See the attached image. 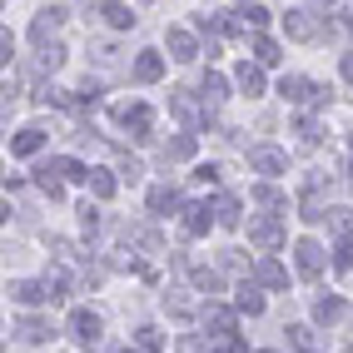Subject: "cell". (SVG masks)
Returning a JSON list of instances; mask_svg holds the SVG:
<instances>
[{
  "label": "cell",
  "instance_id": "cell-1",
  "mask_svg": "<svg viewBox=\"0 0 353 353\" xmlns=\"http://www.w3.org/2000/svg\"><path fill=\"white\" fill-rule=\"evenodd\" d=\"M279 95H284L289 105H303V110H314V105H328V90H323V85H314V80H303V75H284Z\"/></svg>",
  "mask_w": 353,
  "mask_h": 353
},
{
  "label": "cell",
  "instance_id": "cell-2",
  "mask_svg": "<svg viewBox=\"0 0 353 353\" xmlns=\"http://www.w3.org/2000/svg\"><path fill=\"white\" fill-rule=\"evenodd\" d=\"M249 170H254V174H284V170H289V154L274 150V145H254V150H249Z\"/></svg>",
  "mask_w": 353,
  "mask_h": 353
},
{
  "label": "cell",
  "instance_id": "cell-3",
  "mask_svg": "<svg viewBox=\"0 0 353 353\" xmlns=\"http://www.w3.org/2000/svg\"><path fill=\"white\" fill-rule=\"evenodd\" d=\"M10 299L20 303V309H35V303H55L50 284H30V279H15V284H10Z\"/></svg>",
  "mask_w": 353,
  "mask_h": 353
},
{
  "label": "cell",
  "instance_id": "cell-4",
  "mask_svg": "<svg viewBox=\"0 0 353 353\" xmlns=\"http://www.w3.org/2000/svg\"><path fill=\"white\" fill-rule=\"evenodd\" d=\"M294 264H299L303 279H319V274H323V249H319L314 239H299V244H294Z\"/></svg>",
  "mask_w": 353,
  "mask_h": 353
},
{
  "label": "cell",
  "instance_id": "cell-5",
  "mask_svg": "<svg viewBox=\"0 0 353 353\" xmlns=\"http://www.w3.org/2000/svg\"><path fill=\"white\" fill-rule=\"evenodd\" d=\"M10 334H15L20 343H50V339H55V328L45 323V319H30V314H26V319H15V323H10Z\"/></svg>",
  "mask_w": 353,
  "mask_h": 353
},
{
  "label": "cell",
  "instance_id": "cell-6",
  "mask_svg": "<svg viewBox=\"0 0 353 353\" xmlns=\"http://www.w3.org/2000/svg\"><path fill=\"white\" fill-rule=\"evenodd\" d=\"M100 328H105L100 314H90V309H75V314H70V334H75L85 348H90V343H100Z\"/></svg>",
  "mask_w": 353,
  "mask_h": 353
},
{
  "label": "cell",
  "instance_id": "cell-7",
  "mask_svg": "<svg viewBox=\"0 0 353 353\" xmlns=\"http://www.w3.org/2000/svg\"><path fill=\"white\" fill-rule=\"evenodd\" d=\"M249 244L279 249V244H284V224H279V219H254V224H249Z\"/></svg>",
  "mask_w": 353,
  "mask_h": 353
},
{
  "label": "cell",
  "instance_id": "cell-8",
  "mask_svg": "<svg viewBox=\"0 0 353 353\" xmlns=\"http://www.w3.org/2000/svg\"><path fill=\"white\" fill-rule=\"evenodd\" d=\"M120 120H125V130H130L134 139H150V125H154L150 105H120Z\"/></svg>",
  "mask_w": 353,
  "mask_h": 353
},
{
  "label": "cell",
  "instance_id": "cell-9",
  "mask_svg": "<svg viewBox=\"0 0 353 353\" xmlns=\"http://www.w3.org/2000/svg\"><path fill=\"white\" fill-rule=\"evenodd\" d=\"M234 85H239L249 100H254V95H264V65H259V60L249 65V60H244L239 70H234Z\"/></svg>",
  "mask_w": 353,
  "mask_h": 353
},
{
  "label": "cell",
  "instance_id": "cell-10",
  "mask_svg": "<svg viewBox=\"0 0 353 353\" xmlns=\"http://www.w3.org/2000/svg\"><path fill=\"white\" fill-rule=\"evenodd\" d=\"M234 309H239V314H249V319H259V314H264V294H259V289L249 284V279H244V284L234 289Z\"/></svg>",
  "mask_w": 353,
  "mask_h": 353
},
{
  "label": "cell",
  "instance_id": "cell-11",
  "mask_svg": "<svg viewBox=\"0 0 353 353\" xmlns=\"http://www.w3.org/2000/svg\"><path fill=\"white\" fill-rule=\"evenodd\" d=\"M209 224H219V219L209 214L204 204H190V209H184V234H190V239H199V234H209Z\"/></svg>",
  "mask_w": 353,
  "mask_h": 353
},
{
  "label": "cell",
  "instance_id": "cell-12",
  "mask_svg": "<svg viewBox=\"0 0 353 353\" xmlns=\"http://www.w3.org/2000/svg\"><path fill=\"white\" fill-rule=\"evenodd\" d=\"M159 75H164V60H159L154 50H139V60H134V80H139V85H154Z\"/></svg>",
  "mask_w": 353,
  "mask_h": 353
},
{
  "label": "cell",
  "instance_id": "cell-13",
  "mask_svg": "<svg viewBox=\"0 0 353 353\" xmlns=\"http://www.w3.org/2000/svg\"><path fill=\"white\" fill-rule=\"evenodd\" d=\"M40 145H45V130H35V125H30V130H20V134L10 139V154H15V159H30Z\"/></svg>",
  "mask_w": 353,
  "mask_h": 353
},
{
  "label": "cell",
  "instance_id": "cell-14",
  "mask_svg": "<svg viewBox=\"0 0 353 353\" xmlns=\"http://www.w3.org/2000/svg\"><path fill=\"white\" fill-rule=\"evenodd\" d=\"M204 328H214L209 339H229V334H234V314L219 309V303H209V309H204Z\"/></svg>",
  "mask_w": 353,
  "mask_h": 353
},
{
  "label": "cell",
  "instance_id": "cell-15",
  "mask_svg": "<svg viewBox=\"0 0 353 353\" xmlns=\"http://www.w3.org/2000/svg\"><path fill=\"white\" fill-rule=\"evenodd\" d=\"M254 274H259V284H269V289H289V274H284V264H274V259H259Z\"/></svg>",
  "mask_w": 353,
  "mask_h": 353
},
{
  "label": "cell",
  "instance_id": "cell-16",
  "mask_svg": "<svg viewBox=\"0 0 353 353\" xmlns=\"http://www.w3.org/2000/svg\"><path fill=\"white\" fill-rule=\"evenodd\" d=\"M284 30H289L294 40H314V35H319V26L309 20V10H289V15H284Z\"/></svg>",
  "mask_w": 353,
  "mask_h": 353
},
{
  "label": "cell",
  "instance_id": "cell-17",
  "mask_svg": "<svg viewBox=\"0 0 353 353\" xmlns=\"http://www.w3.org/2000/svg\"><path fill=\"white\" fill-rule=\"evenodd\" d=\"M170 55L190 65V60L199 55V45H194V35H190V30H170Z\"/></svg>",
  "mask_w": 353,
  "mask_h": 353
},
{
  "label": "cell",
  "instance_id": "cell-18",
  "mask_svg": "<svg viewBox=\"0 0 353 353\" xmlns=\"http://www.w3.org/2000/svg\"><path fill=\"white\" fill-rule=\"evenodd\" d=\"M224 100H229V80H224V75H214V70H209V75H204V105L214 110V105H224Z\"/></svg>",
  "mask_w": 353,
  "mask_h": 353
},
{
  "label": "cell",
  "instance_id": "cell-19",
  "mask_svg": "<svg viewBox=\"0 0 353 353\" xmlns=\"http://www.w3.org/2000/svg\"><path fill=\"white\" fill-rule=\"evenodd\" d=\"M174 204H179L174 184H154V190H150V214H164V209H174Z\"/></svg>",
  "mask_w": 353,
  "mask_h": 353
},
{
  "label": "cell",
  "instance_id": "cell-20",
  "mask_svg": "<svg viewBox=\"0 0 353 353\" xmlns=\"http://www.w3.org/2000/svg\"><path fill=\"white\" fill-rule=\"evenodd\" d=\"M314 319H319V323H339V319H343V299H334V294L314 299Z\"/></svg>",
  "mask_w": 353,
  "mask_h": 353
},
{
  "label": "cell",
  "instance_id": "cell-21",
  "mask_svg": "<svg viewBox=\"0 0 353 353\" xmlns=\"http://www.w3.org/2000/svg\"><path fill=\"white\" fill-rule=\"evenodd\" d=\"M289 343H294L299 353H319V348H323V343H319V334H314L309 323H294V328H289Z\"/></svg>",
  "mask_w": 353,
  "mask_h": 353
},
{
  "label": "cell",
  "instance_id": "cell-22",
  "mask_svg": "<svg viewBox=\"0 0 353 353\" xmlns=\"http://www.w3.org/2000/svg\"><path fill=\"white\" fill-rule=\"evenodd\" d=\"M60 20H65V10H60V6H50V10H40V15H35V26H30V35H35V40H45L50 30H60Z\"/></svg>",
  "mask_w": 353,
  "mask_h": 353
},
{
  "label": "cell",
  "instance_id": "cell-23",
  "mask_svg": "<svg viewBox=\"0 0 353 353\" xmlns=\"http://www.w3.org/2000/svg\"><path fill=\"white\" fill-rule=\"evenodd\" d=\"M214 219H219L224 229H234V224H239V199H234V194H219V199H214Z\"/></svg>",
  "mask_w": 353,
  "mask_h": 353
},
{
  "label": "cell",
  "instance_id": "cell-24",
  "mask_svg": "<svg viewBox=\"0 0 353 353\" xmlns=\"http://www.w3.org/2000/svg\"><path fill=\"white\" fill-rule=\"evenodd\" d=\"M114 184H120V179H114L110 170H90V194H95V199H110Z\"/></svg>",
  "mask_w": 353,
  "mask_h": 353
},
{
  "label": "cell",
  "instance_id": "cell-25",
  "mask_svg": "<svg viewBox=\"0 0 353 353\" xmlns=\"http://www.w3.org/2000/svg\"><path fill=\"white\" fill-rule=\"evenodd\" d=\"M254 60H259V65H279L284 55H279V45H274L269 35H254Z\"/></svg>",
  "mask_w": 353,
  "mask_h": 353
},
{
  "label": "cell",
  "instance_id": "cell-26",
  "mask_svg": "<svg viewBox=\"0 0 353 353\" xmlns=\"http://www.w3.org/2000/svg\"><path fill=\"white\" fill-rule=\"evenodd\" d=\"M194 289H199V294H209V299H214V294H224V279H219L214 269H194Z\"/></svg>",
  "mask_w": 353,
  "mask_h": 353
},
{
  "label": "cell",
  "instance_id": "cell-27",
  "mask_svg": "<svg viewBox=\"0 0 353 353\" xmlns=\"http://www.w3.org/2000/svg\"><path fill=\"white\" fill-rule=\"evenodd\" d=\"M254 204H264V209H289V199L274 190V184H254Z\"/></svg>",
  "mask_w": 353,
  "mask_h": 353
},
{
  "label": "cell",
  "instance_id": "cell-28",
  "mask_svg": "<svg viewBox=\"0 0 353 353\" xmlns=\"http://www.w3.org/2000/svg\"><path fill=\"white\" fill-rule=\"evenodd\" d=\"M323 224H334L343 239H353V209H323Z\"/></svg>",
  "mask_w": 353,
  "mask_h": 353
},
{
  "label": "cell",
  "instance_id": "cell-29",
  "mask_svg": "<svg viewBox=\"0 0 353 353\" xmlns=\"http://www.w3.org/2000/svg\"><path fill=\"white\" fill-rule=\"evenodd\" d=\"M134 339H139V348H145V353H159V348H164V334H159L154 323H139Z\"/></svg>",
  "mask_w": 353,
  "mask_h": 353
},
{
  "label": "cell",
  "instance_id": "cell-30",
  "mask_svg": "<svg viewBox=\"0 0 353 353\" xmlns=\"http://www.w3.org/2000/svg\"><path fill=\"white\" fill-rule=\"evenodd\" d=\"M190 154H194V134H174L164 145V159H190Z\"/></svg>",
  "mask_w": 353,
  "mask_h": 353
},
{
  "label": "cell",
  "instance_id": "cell-31",
  "mask_svg": "<svg viewBox=\"0 0 353 353\" xmlns=\"http://www.w3.org/2000/svg\"><path fill=\"white\" fill-rule=\"evenodd\" d=\"M100 15L110 20V26H114V30H130V26H134V15H130V6H120V0H114V6H105Z\"/></svg>",
  "mask_w": 353,
  "mask_h": 353
},
{
  "label": "cell",
  "instance_id": "cell-32",
  "mask_svg": "<svg viewBox=\"0 0 353 353\" xmlns=\"http://www.w3.org/2000/svg\"><path fill=\"white\" fill-rule=\"evenodd\" d=\"M35 65H40V70H60V65H65V50H60V45H40Z\"/></svg>",
  "mask_w": 353,
  "mask_h": 353
},
{
  "label": "cell",
  "instance_id": "cell-33",
  "mask_svg": "<svg viewBox=\"0 0 353 353\" xmlns=\"http://www.w3.org/2000/svg\"><path fill=\"white\" fill-rule=\"evenodd\" d=\"M170 105H174V114H179L184 125H194V100H190V90H174V100H170Z\"/></svg>",
  "mask_w": 353,
  "mask_h": 353
},
{
  "label": "cell",
  "instance_id": "cell-34",
  "mask_svg": "<svg viewBox=\"0 0 353 353\" xmlns=\"http://www.w3.org/2000/svg\"><path fill=\"white\" fill-rule=\"evenodd\" d=\"M334 269H339V274L353 269V239H339V249H334Z\"/></svg>",
  "mask_w": 353,
  "mask_h": 353
},
{
  "label": "cell",
  "instance_id": "cell-35",
  "mask_svg": "<svg viewBox=\"0 0 353 353\" xmlns=\"http://www.w3.org/2000/svg\"><path fill=\"white\" fill-rule=\"evenodd\" d=\"M299 139H303V145H319V139H323V125H319V120H299Z\"/></svg>",
  "mask_w": 353,
  "mask_h": 353
},
{
  "label": "cell",
  "instance_id": "cell-36",
  "mask_svg": "<svg viewBox=\"0 0 353 353\" xmlns=\"http://www.w3.org/2000/svg\"><path fill=\"white\" fill-rule=\"evenodd\" d=\"M80 229H85V234L100 229V209H95V204H80Z\"/></svg>",
  "mask_w": 353,
  "mask_h": 353
},
{
  "label": "cell",
  "instance_id": "cell-37",
  "mask_svg": "<svg viewBox=\"0 0 353 353\" xmlns=\"http://www.w3.org/2000/svg\"><path fill=\"white\" fill-rule=\"evenodd\" d=\"M239 15L249 20L254 30H264V26H269V10H264V6H249V10H239Z\"/></svg>",
  "mask_w": 353,
  "mask_h": 353
},
{
  "label": "cell",
  "instance_id": "cell-38",
  "mask_svg": "<svg viewBox=\"0 0 353 353\" xmlns=\"http://www.w3.org/2000/svg\"><path fill=\"white\" fill-rule=\"evenodd\" d=\"M164 309H170L174 319H190V299H179V294L170 299V294H164Z\"/></svg>",
  "mask_w": 353,
  "mask_h": 353
},
{
  "label": "cell",
  "instance_id": "cell-39",
  "mask_svg": "<svg viewBox=\"0 0 353 353\" xmlns=\"http://www.w3.org/2000/svg\"><path fill=\"white\" fill-rule=\"evenodd\" d=\"M120 174H125V179H130V184H134V179H139V174H145V164H139V159H120Z\"/></svg>",
  "mask_w": 353,
  "mask_h": 353
},
{
  "label": "cell",
  "instance_id": "cell-40",
  "mask_svg": "<svg viewBox=\"0 0 353 353\" xmlns=\"http://www.w3.org/2000/svg\"><path fill=\"white\" fill-rule=\"evenodd\" d=\"M194 179H199V184H219V164H199Z\"/></svg>",
  "mask_w": 353,
  "mask_h": 353
},
{
  "label": "cell",
  "instance_id": "cell-41",
  "mask_svg": "<svg viewBox=\"0 0 353 353\" xmlns=\"http://www.w3.org/2000/svg\"><path fill=\"white\" fill-rule=\"evenodd\" d=\"M199 348H204L199 339H179V353H199Z\"/></svg>",
  "mask_w": 353,
  "mask_h": 353
},
{
  "label": "cell",
  "instance_id": "cell-42",
  "mask_svg": "<svg viewBox=\"0 0 353 353\" xmlns=\"http://www.w3.org/2000/svg\"><path fill=\"white\" fill-rule=\"evenodd\" d=\"M343 80H353V55H343Z\"/></svg>",
  "mask_w": 353,
  "mask_h": 353
},
{
  "label": "cell",
  "instance_id": "cell-43",
  "mask_svg": "<svg viewBox=\"0 0 353 353\" xmlns=\"http://www.w3.org/2000/svg\"><path fill=\"white\" fill-rule=\"evenodd\" d=\"M125 353H145V348H125Z\"/></svg>",
  "mask_w": 353,
  "mask_h": 353
},
{
  "label": "cell",
  "instance_id": "cell-44",
  "mask_svg": "<svg viewBox=\"0 0 353 353\" xmlns=\"http://www.w3.org/2000/svg\"><path fill=\"white\" fill-rule=\"evenodd\" d=\"M348 26H353V20H348Z\"/></svg>",
  "mask_w": 353,
  "mask_h": 353
},
{
  "label": "cell",
  "instance_id": "cell-45",
  "mask_svg": "<svg viewBox=\"0 0 353 353\" xmlns=\"http://www.w3.org/2000/svg\"><path fill=\"white\" fill-rule=\"evenodd\" d=\"M264 353H269V348H264Z\"/></svg>",
  "mask_w": 353,
  "mask_h": 353
}]
</instances>
